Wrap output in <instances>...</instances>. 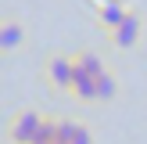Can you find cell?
Listing matches in <instances>:
<instances>
[{"label":"cell","mask_w":147,"mask_h":144,"mask_svg":"<svg viewBox=\"0 0 147 144\" xmlns=\"http://www.w3.org/2000/svg\"><path fill=\"white\" fill-rule=\"evenodd\" d=\"M57 144H97L93 130L76 119H57Z\"/></svg>","instance_id":"obj_4"},{"label":"cell","mask_w":147,"mask_h":144,"mask_svg":"<svg viewBox=\"0 0 147 144\" xmlns=\"http://www.w3.org/2000/svg\"><path fill=\"white\" fill-rule=\"evenodd\" d=\"M76 69L79 72H86V76H93V79H97V76H104V61H100V54H97V50H76Z\"/></svg>","instance_id":"obj_8"},{"label":"cell","mask_w":147,"mask_h":144,"mask_svg":"<svg viewBox=\"0 0 147 144\" xmlns=\"http://www.w3.org/2000/svg\"><path fill=\"white\" fill-rule=\"evenodd\" d=\"M140 36H144V18L136 11H129L126 18L108 33V40H111V47H119V50H133L136 43H140Z\"/></svg>","instance_id":"obj_3"},{"label":"cell","mask_w":147,"mask_h":144,"mask_svg":"<svg viewBox=\"0 0 147 144\" xmlns=\"http://www.w3.org/2000/svg\"><path fill=\"white\" fill-rule=\"evenodd\" d=\"M25 40V25L18 18H4L0 22V54H14Z\"/></svg>","instance_id":"obj_5"},{"label":"cell","mask_w":147,"mask_h":144,"mask_svg":"<svg viewBox=\"0 0 147 144\" xmlns=\"http://www.w3.org/2000/svg\"><path fill=\"white\" fill-rule=\"evenodd\" d=\"M115 94H119V79H115V72H104V76H97V101H100V105L115 101Z\"/></svg>","instance_id":"obj_9"},{"label":"cell","mask_w":147,"mask_h":144,"mask_svg":"<svg viewBox=\"0 0 147 144\" xmlns=\"http://www.w3.org/2000/svg\"><path fill=\"white\" fill-rule=\"evenodd\" d=\"M72 94H76L83 105H100L97 101V79L86 76V72H79V69H76V86H72Z\"/></svg>","instance_id":"obj_7"},{"label":"cell","mask_w":147,"mask_h":144,"mask_svg":"<svg viewBox=\"0 0 147 144\" xmlns=\"http://www.w3.org/2000/svg\"><path fill=\"white\" fill-rule=\"evenodd\" d=\"M43 122H47V115L32 112V108H22V112H14V119L7 122V144H32L36 137H40Z\"/></svg>","instance_id":"obj_1"},{"label":"cell","mask_w":147,"mask_h":144,"mask_svg":"<svg viewBox=\"0 0 147 144\" xmlns=\"http://www.w3.org/2000/svg\"><path fill=\"white\" fill-rule=\"evenodd\" d=\"M126 14H129V7L122 4V0H108V4L100 7V14H97V25L104 29V33H111V29L119 25V22L126 18Z\"/></svg>","instance_id":"obj_6"},{"label":"cell","mask_w":147,"mask_h":144,"mask_svg":"<svg viewBox=\"0 0 147 144\" xmlns=\"http://www.w3.org/2000/svg\"><path fill=\"white\" fill-rule=\"evenodd\" d=\"M43 72H47V83L57 94H72V86H76V54H61V50L50 54Z\"/></svg>","instance_id":"obj_2"}]
</instances>
